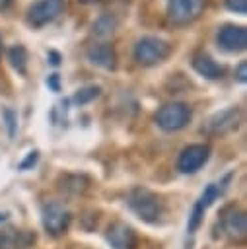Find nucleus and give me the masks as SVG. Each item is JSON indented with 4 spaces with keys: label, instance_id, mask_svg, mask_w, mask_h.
<instances>
[{
    "label": "nucleus",
    "instance_id": "28",
    "mask_svg": "<svg viewBox=\"0 0 247 249\" xmlns=\"http://www.w3.org/2000/svg\"><path fill=\"white\" fill-rule=\"evenodd\" d=\"M0 51H2V39H0Z\"/></svg>",
    "mask_w": 247,
    "mask_h": 249
},
{
    "label": "nucleus",
    "instance_id": "3",
    "mask_svg": "<svg viewBox=\"0 0 247 249\" xmlns=\"http://www.w3.org/2000/svg\"><path fill=\"white\" fill-rule=\"evenodd\" d=\"M191 121V109L185 103H165L156 113V123L161 130L173 132L187 126Z\"/></svg>",
    "mask_w": 247,
    "mask_h": 249
},
{
    "label": "nucleus",
    "instance_id": "10",
    "mask_svg": "<svg viewBox=\"0 0 247 249\" xmlns=\"http://www.w3.org/2000/svg\"><path fill=\"white\" fill-rule=\"evenodd\" d=\"M216 41H218L220 49H224L228 53H239L247 47V31L241 25H224L218 31Z\"/></svg>",
    "mask_w": 247,
    "mask_h": 249
},
{
    "label": "nucleus",
    "instance_id": "4",
    "mask_svg": "<svg viewBox=\"0 0 247 249\" xmlns=\"http://www.w3.org/2000/svg\"><path fill=\"white\" fill-rule=\"evenodd\" d=\"M204 4H206V0H169L167 2V18L175 25H187L202 14Z\"/></svg>",
    "mask_w": 247,
    "mask_h": 249
},
{
    "label": "nucleus",
    "instance_id": "18",
    "mask_svg": "<svg viewBox=\"0 0 247 249\" xmlns=\"http://www.w3.org/2000/svg\"><path fill=\"white\" fill-rule=\"evenodd\" d=\"M115 27H117L115 16L103 14V16L93 23V33H97V35H111V33L115 31Z\"/></svg>",
    "mask_w": 247,
    "mask_h": 249
},
{
    "label": "nucleus",
    "instance_id": "7",
    "mask_svg": "<svg viewBox=\"0 0 247 249\" xmlns=\"http://www.w3.org/2000/svg\"><path fill=\"white\" fill-rule=\"evenodd\" d=\"M64 10V0H39L27 12V21L33 27H43L56 19Z\"/></svg>",
    "mask_w": 247,
    "mask_h": 249
},
{
    "label": "nucleus",
    "instance_id": "8",
    "mask_svg": "<svg viewBox=\"0 0 247 249\" xmlns=\"http://www.w3.org/2000/svg\"><path fill=\"white\" fill-rule=\"evenodd\" d=\"M208 158H210V148L206 144H191L179 154L177 169L181 173H194L208 161Z\"/></svg>",
    "mask_w": 247,
    "mask_h": 249
},
{
    "label": "nucleus",
    "instance_id": "5",
    "mask_svg": "<svg viewBox=\"0 0 247 249\" xmlns=\"http://www.w3.org/2000/svg\"><path fill=\"white\" fill-rule=\"evenodd\" d=\"M41 218H43V228L51 235H60L70 226V212L60 202H49V204H45L43 206V212H41Z\"/></svg>",
    "mask_w": 247,
    "mask_h": 249
},
{
    "label": "nucleus",
    "instance_id": "27",
    "mask_svg": "<svg viewBox=\"0 0 247 249\" xmlns=\"http://www.w3.org/2000/svg\"><path fill=\"white\" fill-rule=\"evenodd\" d=\"M82 2H93V0H82Z\"/></svg>",
    "mask_w": 247,
    "mask_h": 249
},
{
    "label": "nucleus",
    "instance_id": "16",
    "mask_svg": "<svg viewBox=\"0 0 247 249\" xmlns=\"http://www.w3.org/2000/svg\"><path fill=\"white\" fill-rule=\"evenodd\" d=\"M8 60L10 64L19 72V74H25L27 72V51L23 45H14L8 49Z\"/></svg>",
    "mask_w": 247,
    "mask_h": 249
},
{
    "label": "nucleus",
    "instance_id": "15",
    "mask_svg": "<svg viewBox=\"0 0 247 249\" xmlns=\"http://www.w3.org/2000/svg\"><path fill=\"white\" fill-rule=\"evenodd\" d=\"M35 241V235L29 231L8 230L0 233V249H25Z\"/></svg>",
    "mask_w": 247,
    "mask_h": 249
},
{
    "label": "nucleus",
    "instance_id": "2",
    "mask_svg": "<svg viewBox=\"0 0 247 249\" xmlns=\"http://www.w3.org/2000/svg\"><path fill=\"white\" fill-rule=\"evenodd\" d=\"M169 51L171 47L167 41L148 35V37L138 39V43L134 45V60L142 66H154V64L163 62L169 56Z\"/></svg>",
    "mask_w": 247,
    "mask_h": 249
},
{
    "label": "nucleus",
    "instance_id": "17",
    "mask_svg": "<svg viewBox=\"0 0 247 249\" xmlns=\"http://www.w3.org/2000/svg\"><path fill=\"white\" fill-rule=\"evenodd\" d=\"M99 93H101V88H99V86H84V88H80V89L74 93L72 101H74L76 105H86V103L93 101L95 97H99Z\"/></svg>",
    "mask_w": 247,
    "mask_h": 249
},
{
    "label": "nucleus",
    "instance_id": "1",
    "mask_svg": "<svg viewBox=\"0 0 247 249\" xmlns=\"http://www.w3.org/2000/svg\"><path fill=\"white\" fill-rule=\"evenodd\" d=\"M126 202H128L130 210L144 222H158L163 214V204L158 198V195H154L152 191L142 189V187L132 189Z\"/></svg>",
    "mask_w": 247,
    "mask_h": 249
},
{
    "label": "nucleus",
    "instance_id": "26",
    "mask_svg": "<svg viewBox=\"0 0 247 249\" xmlns=\"http://www.w3.org/2000/svg\"><path fill=\"white\" fill-rule=\"evenodd\" d=\"M4 218H6V214H0V222H2V220H4Z\"/></svg>",
    "mask_w": 247,
    "mask_h": 249
},
{
    "label": "nucleus",
    "instance_id": "14",
    "mask_svg": "<svg viewBox=\"0 0 247 249\" xmlns=\"http://www.w3.org/2000/svg\"><path fill=\"white\" fill-rule=\"evenodd\" d=\"M193 68L206 80H220L224 76V68L206 53H198L193 56Z\"/></svg>",
    "mask_w": 247,
    "mask_h": 249
},
{
    "label": "nucleus",
    "instance_id": "6",
    "mask_svg": "<svg viewBox=\"0 0 247 249\" xmlns=\"http://www.w3.org/2000/svg\"><path fill=\"white\" fill-rule=\"evenodd\" d=\"M228 179H229V175L224 179V183H226ZM224 183H210V185H206V189H204L202 195L198 196V200H196V204H194V208H193V212H191V216H189V224H187V230H189L191 233L200 226L202 216H204V212L210 208V204L222 195Z\"/></svg>",
    "mask_w": 247,
    "mask_h": 249
},
{
    "label": "nucleus",
    "instance_id": "20",
    "mask_svg": "<svg viewBox=\"0 0 247 249\" xmlns=\"http://www.w3.org/2000/svg\"><path fill=\"white\" fill-rule=\"evenodd\" d=\"M224 4L229 12H235V14H241V16L247 12V0H226Z\"/></svg>",
    "mask_w": 247,
    "mask_h": 249
},
{
    "label": "nucleus",
    "instance_id": "11",
    "mask_svg": "<svg viewBox=\"0 0 247 249\" xmlns=\"http://www.w3.org/2000/svg\"><path fill=\"white\" fill-rule=\"evenodd\" d=\"M107 241L113 249H134L136 245V233L134 230L124 222H113L107 228Z\"/></svg>",
    "mask_w": 247,
    "mask_h": 249
},
{
    "label": "nucleus",
    "instance_id": "25",
    "mask_svg": "<svg viewBox=\"0 0 247 249\" xmlns=\"http://www.w3.org/2000/svg\"><path fill=\"white\" fill-rule=\"evenodd\" d=\"M12 2H14V0H0V12H2V10H6Z\"/></svg>",
    "mask_w": 247,
    "mask_h": 249
},
{
    "label": "nucleus",
    "instance_id": "24",
    "mask_svg": "<svg viewBox=\"0 0 247 249\" xmlns=\"http://www.w3.org/2000/svg\"><path fill=\"white\" fill-rule=\"evenodd\" d=\"M47 58H49V62H51L53 66H58V64H60V60H62V58H60V53H58V51H54V49H51V51L47 53Z\"/></svg>",
    "mask_w": 247,
    "mask_h": 249
},
{
    "label": "nucleus",
    "instance_id": "21",
    "mask_svg": "<svg viewBox=\"0 0 247 249\" xmlns=\"http://www.w3.org/2000/svg\"><path fill=\"white\" fill-rule=\"evenodd\" d=\"M37 160H39V152H37V150L29 152V154H27V158L19 163V169H29L31 165H35V161H37Z\"/></svg>",
    "mask_w": 247,
    "mask_h": 249
},
{
    "label": "nucleus",
    "instance_id": "12",
    "mask_svg": "<svg viewBox=\"0 0 247 249\" xmlns=\"http://www.w3.org/2000/svg\"><path fill=\"white\" fill-rule=\"evenodd\" d=\"M239 124V111L237 109H226L222 113H216L206 123V132L210 134H226L233 130Z\"/></svg>",
    "mask_w": 247,
    "mask_h": 249
},
{
    "label": "nucleus",
    "instance_id": "23",
    "mask_svg": "<svg viewBox=\"0 0 247 249\" xmlns=\"http://www.w3.org/2000/svg\"><path fill=\"white\" fill-rule=\"evenodd\" d=\"M47 86H49L53 91H60V76H58V74H49Z\"/></svg>",
    "mask_w": 247,
    "mask_h": 249
},
{
    "label": "nucleus",
    "instance_id": "19",
    "mask_svg": "<svg viewBox=\"0 0 247 249\" xmlns=\"http://www.w3.org/2000/svg\"><path fill=\"white\" fill-rule=\"evenodd\" d=\"M2 117H4V123H6V126H8V134L14 136V134H16V123H18L16 113H14L12 109L6 107V109L2 111Z\"/></svg>",
    "mask_w": 247,
    "mask_h": 249
},
{
    "label": "nucleus",
    "instance_id": "9",
    "mask_svg": "<svg viewBox=\"0 0 247 249\" xmlns=\"http://www.w3.org/2000/svg\"><path fill=\"white\" fill-rule=\"evenodd\" d=\"M222 231L231 241H243L247 237V218L239 208H229L222 216Z\"/></svg>",
    "mask_w": 247,
    "mask_h": 249
},
{
    "label": "nucleus",
    "instance_id": "13",
    "mask_svg": "<svg viewBox=\"0 0 247 249\" xmlns=\"http://www.w3.org/2000/svg\"><path fill=\"white\" fill-rule=\"evenodd\" d=\"M88 58L91 60V64L99 66V68H105V70H113L115 68V49L113 45L109 43H97V45H91L88 49Z\"/></svg>",
    "mask_w": 247,
    "mask_h": 249
},
{
    "label": "nucleus",
    "instance_id": "22",
    "mask_svg": "<svg viewBox=\"0 0 247 249\" xmlns=\"http://www.w3.org/2000/svg\"><path fill=\"white\" fill-rule=\"evenodd\" d=\"M235 78H237V82H241V84L247 82V62H245V60H241V62L237 64V68H235Z\"/></svg>",
    "mask_w": 247,
    "mask_h": 249
}]
</instances>
